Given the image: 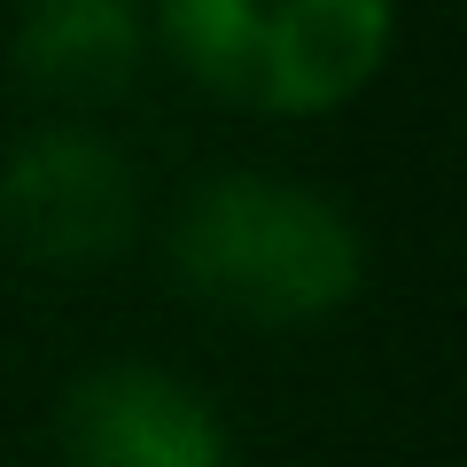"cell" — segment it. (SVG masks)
Returning a JSON list of instances; mask_svg holds the SVG:
<instances>
[{"instance_id":"obj_1","label":"cell","mask_w":467,"mask_h":467,"mask_svg":"<svg viewBox=\"0 0 467 467\" xmlns=\"http://www.w3.org/2000/svg\"><path fill=\"white\" fill-rule=\"evenodd\" d=\"M171 273L242 327H319L367 281V242L319 187L273 171L202 180L171 218Z\"/></svg>"},{"instance_id":"obj_2","label":"cell","mask_w":467,"mask_h":467,"mask_svg":"<svg viewBox=\"0 0 467 467\" xmlns=\"http://www.w3.org/2000/svg\"><path fill=\"white\" fill-rule=\"evenodd\" d=\"M389 0H156V39L202 94L257 117H327L389 63Z\"/></svg>"},{"instance_id":"obj_3","label":"cell","mask_w":467,"mask_h":467,"mask_svg":"<svg viewBox=\"0 0 467 467\" xmlns=\"http://www.w3.org/2000/svg\"><path fill=\"white\" fill-rule=\"evenodd\" d=\"M0 234L24 265L94 273L140 234V180L94 125L24 133L0 164Z\"/></svg>"},{"instance_id":"obj_4","label":"cell","mask_w":467,"mask_h":467,"mask_svg":"<svg viewBox=\"0 0 467 467\" xmlns=\"http://www.w3.org/2000/svg\"><path fill=\"white\" fill-rule=\"evenodd\" d=\"M63 467H234V436L195 382L140 358L94 367L63 389Z\"/></svg>"},{"instance_id":"obj_5","label":"cell","mask_w":467,"mask_h":467,"mask_svg":"<svg viewBox=\"0 0 467 467\" xmlns=\"http://www.w3.org/2000/svg\"><path fill=\"white\" fill-rule=\"evenodd\" d=\"M8 63L32 94L94 109L117 101L149 63V16L133 0H24Z\"/></svg>"}]
</instances>
